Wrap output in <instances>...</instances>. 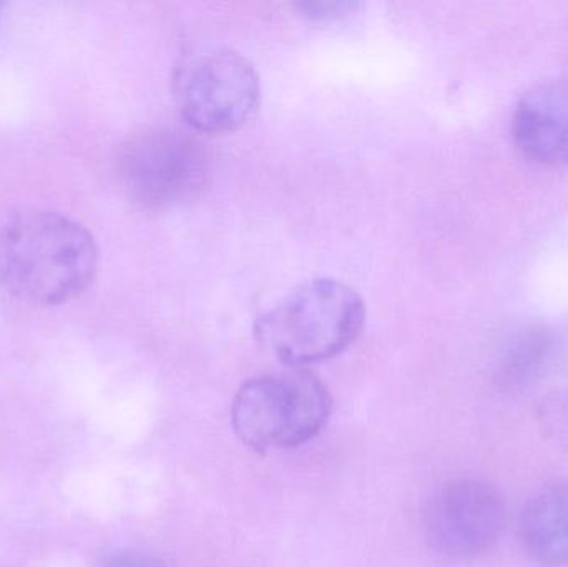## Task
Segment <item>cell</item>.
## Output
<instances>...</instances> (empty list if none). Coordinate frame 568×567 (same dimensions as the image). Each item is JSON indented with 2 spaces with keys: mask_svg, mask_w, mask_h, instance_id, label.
<instances>
[{
  "mask_svg": "<svg viewBox=\"0 0 568 567\" xmlns=\"http://www.w3.org/2000/svg\"><path fill=\"white\" fill-rule=\"evenodd\" d=\"M537 423L547 439L568 448V389L554 392L537 405Z\"/></svg>",
  "mask_w": 568,
  "mask_h": 567,
  "instance_id": "10",
  "label": "cell"
},
{
  "mask_svg": "<svg viewBox=\"0 0 568 567\" xmlns=\"http://www.w3.org/2000/svg\"><path fill=\"white\" fill-rule=\"evenodd\" d=\"M92 233L53 210L27 209L0 230V279L33 305L57 306L87 292L99 273Z\"/></svg>",
  "mask_w": 568,
  "mask_h": 567,
  "instance_id": "1",
  "label": "cell"
},
{
  "mask_svg": "<svg viewBox=\"0 0 568 567\" xmlns=\"http://www.w3.org/2000/svg\"><path fill=\"white\" fill-rule=\"evenodd\" d=\"M366 305L356 290L334 279H314L291 290L256 320L266 352L284 365L304 368L349 348L363 332Z\"/></svg>",
  "mask_w": 568,
  "mask_h": 567,
  "instance_id": "2",
  "label": "cell"
},
{
  "mask_svg": "<svg viewBox=\"0 0 568 567\" xmlns=\"http://www.w3.org/2000/svg\"><path fill=\"white\" fill-rule=\"evenodd\" d=\"M514 136L527 159L542 165L568 163V80L530 89L514 113Z\"/></svg>",
  "mask_w": 568,
  "mask_h": 567,
  "instance_id": "7",
  "label": "cell"
},
{
  "mask_svg": "<svg viewBox=\"0 0 568 567\" xmlns=\"http://www.w3.org/2000/svg\"><path fill=\"white\" fill-rule=\"evenodd\" d=\"M519 536L537 565L568 566V482L547 486L529 499L520 515Z\"/></svg>",
  "mask_w": 568,
  "mask_h": 567,
  "instance_id": "8",
  "label": "cell"
},
{
  "mask_svg": "<svg viewBox=\"0 0 568 567\" xmlns=\"http://www.w3.org/2000/svg\"><path fill=\"white\" fill-rule=\"evenodd\" d=\"M506 502L483 479L444 483L424 509V529L434 551L459 561L483 558L496 549L506 529Z\"/></svg>",
  "mask_w": 568,
  "mask_h": 567,
  "instance_id": "6",
  "label": "cell"
},
{
  "mask_svg": "<svg viewBox=\"0 0 568 567\" xmlns=\"http://www.w3.org/2000/svg\"><path fill=\"white\" fill-rule=\"evenodd\" d=\"M210 159L199 136L173 126L133 133L119 155L126 195L145 209H170L195 199L206 185Z\"/></svg>",
  "mask_w": 568,
  "mask_h": 567,
  "instance_id": "5",
  "label": "cell"
},
{
  "mask_svg": "<svg viewBox=\"0 0 568 567\" xmlns=\"http://www.w3.org/2000/svg\"><path fill=\"white\" fill-rule=\"evenodd\" d=\"M549 355V340L542 335H530L513 346L499 369V382L504 388L516 389L527 385L539 372Z\"/></svg>",
  "mask_w": 568,
  "mask_h": 567,
  "instance_id": "9",
  "label": "cell"
},
{
  "mask_svg": "<svg viewBox=\"0 0 568 567\" xmlns=\"http://www.w3.org/2000/svg\"><path fill=\"white\" fill-rule=\"evenodd\" d=\"M180 115L195 132L226 133L245 125L260 107L255 65L226 47H203L180 60L173 75Z\"/></svg>",
  "mask_w": 568,
  "mask_h": 567,
  "instance_id": "4",
  "label": "cell"
},
{
  "mask_svg": "<svg viewBox=\"0 0 568 567\" xmlns=\"http://www.w3.org/2000/svg\"><path fill=\"white\" fill-rule=\"evenodd\" d=\"M99 567H166V565L149 553L120 551L103 559Z\"/></svg>",
  "mask_w": 568,
  "mask_h": 567,
  "instance_id": "11",
  "label": "cell"
},
{
  "mask_svg": "<svg viewBox=\"0 0 568 567\" xmlns=\"http://www.w3.org/2000/svg\"><path fill=\"white\" fill-rule=\"evenodd\" d=\"M326 385L303 368L256 376L236 393L232 425L250 448H294L316 436L329 419Z\"/></svg>",
  "mask_w": 568,
  "mask_h": 567,
  "instance_id": "3",
  "label": "cell"
},
{
  "mask_svg": "<svg viewBox=\"0 0 568 567\" xmlns=\"http://www.w3.org/2000/svg\"><path fill=\"white\" fill-rule=\"evenodd\" d=\"M2 7H3L2 3H0V12H2Z\"/></svg>",
  "mask_w": 568,
  "mask_h": 567,
  "instance_id": "13",
  "label": "cell"
},
{
  "mask_svg": "<svg viewBox=\"0 0 568 567\" xmlns=\"http://www.w3.org/2000/svg\"><path fill=\"white\" fill-rule=\"evenodd\" d=\"M297 9L303 10L311 19L326 20L346 16L349 10H353V3L304 2L300 3Z\"/></svg>",
  "mask_w": 568,
  "mask_h": 567,
  "instance_id": "12",
  "label": "cell"
}]
</instances>
